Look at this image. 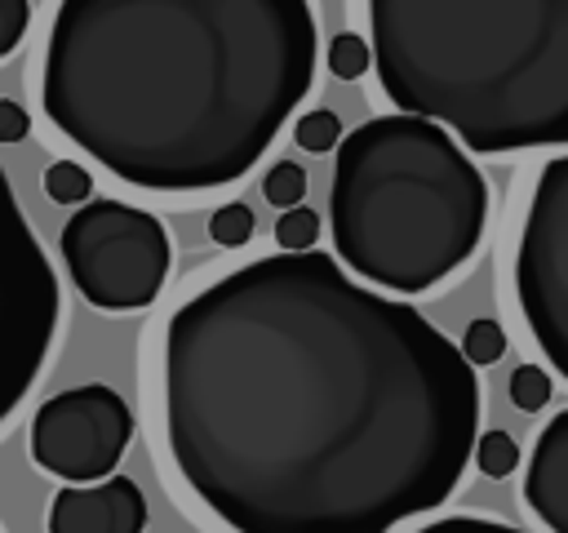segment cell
Wrapping results in <instances>:
<instances>
[{
	"label": "cell",
	"instance_id": "cell-1",
	"mask_svg": "<svg viewBox=\"0 0 568 533\" xmlns=\"http://www.w3.org/2000/svg\"><path fill=\"white\" fill-rule=\"evenodd\" d=\"M164 444L231 533H390L444 506L479 440V373L328 253H275L164 324Z\"/></svg>",
	"mask_w": 568,
	"mask_h": 533
},
{
	"label": "cell",
	"instance_id": "cell-2",
	"mask_svg": "<svg viewBox=\"0 0 568 533\" xmlns=\"http://www.w3.org/2000/svg\"><path fill=\"white\" fill-rule=\"evenodd\" d=\"M306 0H62L40 62L49 124L120 182H240L315 80Z\"/></svg>",
	"mask_w": 568,
	"mask_h": 533
},
{
	"label": "cell",
	"instance_id": "cell-3",
	"mask_svg": "<svg viewBox=\"0 0 568 533\" xmlns=\"http://www.w3.org/2000/svg\"><path fill=\"white\" fill-rule=\"evenodd\" d=\"M368 27L399 115L479 155L568 147V0H373Z\"/></svg>",
	"mask_w": 568,
	"mask_h": 533
},
{
	"label": "cell",
	"instance_id": "cell-4",
	"mask_svg": "<svg viewBox=\"0 0 568 533\" xmlns=\"http://www.w3.org/2000/svg\"><path fill=\"white\" fill-rule=\"evenodd\" d=\"M333 258L386 293L453 280L484 244L488 182L439 124L373 115L337 142Z\"/></svg>",
	"mask_w": 568,
	"mask_h": 533
},
{
	"label": "cell",
	"instance_id": "cell-5",
	"mask_svg": "<svg viewBox=\"0 0 568 533\" xmlns=\"http://www.w3.org/2000/svg\"><path fill=\"white\" fill-rule=\"evenodd\" d=\"M58 253L80 298L98 311L151 306L173 262L164 222L124 200L80 204L58 235Z\"/></svg>",
	"mask_w": 568,
	"mask_h": 533
},
{
	"label": "cell",
	"instance_id": "cell-6",
	"mask_svg": "<svg viewBox=\"0 0 568 533\" xmlns=\"http://www.w3.org/2000/svg\"><path fill=\"white\" fill-rule=\"evenodd\" d=\"M62 293L0 164V426L40 382L53 351Z\"/></svg>",
	"mask_w": 568,
	"mask_h": 533
},
{
	"label": "cell",
	"instance_id": "cell-7",
	"mask_svg": "<svg viewBox=\"0 0 568 533\" xmlns=\"http://www.w3.org/2000/svg\"><path fill=\"white\" fill-rule=\"evenodd\" d=\"M515 293L537 351L568 378V155L537 173L515 249Z\"/></svg>",
	"mask_w": 568,
	"mask_h": 533
},
{
	"label": "cell",
	"instance_id": "cell-8",
	"mask_svg": "<svg viewBox=\"0 0 568 533\" xmlns=\"http://www.w3.org/2000/svg\"><path fill=\"white\" fill-rule=\"evenodd\" d=\"M31 462L67 484H102L115 475L133 440V413L106 382H84L44 400L31 418Z\"/></svg>",
	"mask_w": 568,
	"mask_h": 533
},
{
	"label": "cell",
	"instance_id": "cell-9",
	"mask_svg": "<svg viewBox=\"0 0 568 533\" xmlns=\"http://www.w3.org/2000/svg\"><path fill=\"white\" fill-rule=\"evenodd\" d=\"M49 533H142L146 497L138 480L111 475L102 484H67L49 502Z\"/></svg>",
	"mask_w": 568,
	"mask_h": 533
},
{
	"label": "cell",
	"instance_id": "cell-10",
	"mask_svg": "<svg viewBox=\"0 0 568 533\" xmlns=\"http://www.w3.org/2000/svg\"><path fill=\"white\" fill-rule=\"evenodd\" d=\"M524 502L550 533H568V409L537 431L524 471Z\"/></svg>",
	"mask_w": 568,
	"mask_h": 533
},
{
	"label": "cell",
	"instance_id": "cell-11",
	"mask_svg": "<svg viewBox=\"0 0 568 533\" xmlns=\"http://www.w3.org/2000/svg\"><path fill=\"white\" fill-rule=\"evenodd\" d=\"M457 351L466 355L470 369H488V364H497L506 355V329L497 320H470Z\"/></svg>",
	"mask_w": 568,
	"mask_h": 533
},
{
	"label": "cell",
	"instance_id": "cell-12",
	"mask_svg": "<svg viewBox=\"0 0 568 533\" xmlns=\"http://www.w3.org/2000/svg\"><path fill=\"white\" fill-rule=\"evenodd\" d=\"M470 462H475L488 480H506L510 471H519V444H515V435H506V431H484V435L475 440Z\"/></svg>",
	"mask_w": 568,
	"mask_h": 533
},
{
	"label": "cell",
	"instance_id": "cell-13",
	"mask_svg": "<svg viewBox=\"0 0 568 533\" xmlns=\"http://www.w3.org/2000/svg\"><path fill=\"white\" fill-rule=\"evenodd\" d=\"M44 191H49V200H58V204H89L93 178H89V169L75 164V160H53V164L44 169Z\"/></svg>",
	"mask_w": 568,
	"mask_h": 533
},
{
	"label": "cell",
	"instance_id": "cell-14",
	"mask_svg": "<svg viewBox=\"0 0 568 533\" xmlns=\"http://www.w3.org/2000/svg\"><path fill=\"white\" fill-rule=\"evenodd\" d=\"M253 231H257L253 209L240 204V200L217 204V209L209 213V235H213V244H222V249H244V244L253 240Z\"/></svg>",
	"mask_w": 568,
	"mask_h": 533
},
{
	"label": "cell",
	"instance_id": "cell-15",
	"mask_svg": "<svg viewBox=\"0 0 568 533\" xmlns=\"http://www.w3.org/2000/svg\"><path fill=\"white\" fill-rule=\"evenodd\" d=\"M262 195H266V204H275V209H297L302 204V195H306V173H302V164L297 160H275L271 169H266V178H262Z\"/></svg>",
	"mask_w": 568,
	"mask_h": 533
},
{
	"label": "cell",
	"instance_id": "cell-16",
	"mask_svg": "<svg viewBox=\"0 0 568 533\" xmlns=\"http://www.w3.org/2000/svg\"><path fill=\"white\" fill-rule=\"evenodd\" d=\"M368 67H373V49H368L364 36H355V31L333 36V44H328V71L337 80H359V76H368Z\"/></svg>",
	"mask_w": 568,
	"mask_h": 533
},
{
	"label": "cell",
	"instance_id": "cell-17",
	"mask_svg": "<svg viewBox=\"0 0 568 533\" xmlns=\"http://www.w3.org/2000/svg\"><path fill=\"white\" fill-rule=\"evenodd\" d=\"M293 138H297V147H302V151H311V155H324V151H333V147L342 142V120H337L333 111L315 107V111H306V115L297 120Z\"/></svg>",
	"mask_w": 568,
	"mask_h": 533
},
{
	"label": "cell",
	"instance_id": "cell-18",
	"mask_svg": "<svg viewBox=\"0 0 568 533\" xmlns=\"http://www.w3.org/2000/svg\"><path fill=\"white\" fill-rule=\"evenodd\" d=\"M315 240H320V218H315L311 209L297 204V209L280 213V222H275V244H280V253H311Z\"/></svg>",
	"mask_w": 568,
	"mask_h": 533
},
{
	"label": "cell",
	"instance_id": "cell-19",
	"mask_svg": "<svg viewBox=\"0 0 568 533\" xmlns=\"http://www.w3.org/2000/svg\"><path fill=\"white\" fill-rule=\"evenodd\" d=\"M510 400L524 409V413H537L546 400H550V373L541 364H519L510 373Z\"/></svg>",
	"mask_w": 568,
	"mask_h": 533
},
{
	"label": "cell",
	"instance_id": "cell-20",
	"mask_svg": "<svg viewBox=\"0 0 568 533\" xmlns=\"http://www.w3.org/2000/svg\"><path fill=\"white\" fill-rule=\"evenodd\" d=\"M31 9L36 4H27V0H0V58H9L22 44V36L31 27Z\"/></svg>",
	"mask_w": 568,
	"mask_h": 533
},
{
	"label": "cell",
	"instance_id": "cell-21",
	"mask_svg": "<svg viewBox=\"0 0 568 533\" xmlns=\"http://www.w3.org/2000/svg\"><path fill=\"white\" fill-rule=\"evenodd\" d=\"M417 533H524V529L501 524V520H488V515H444V520H430Z\"/></svg>",
	"mask_w": 568,
	"mask_h": 533
},
{
	"label": "cell",
	"instance_id": "cell-22",
	"mask_svg": "<svg viewBox=\"0 0 568 533\" xmlns=\"http://www.w3.org/2000/svg\"><path fill=\"white\" fill-rule=\"evenodd\" d=\"M27 133H31V115H27V107L13 102V98H0V147L22 142Z\"/></svg>",
	"mask_w": 568,
	"mask_h": 533
}]
</instances>
